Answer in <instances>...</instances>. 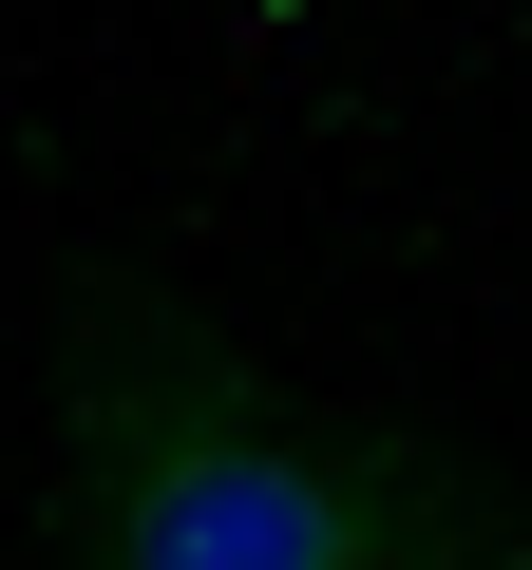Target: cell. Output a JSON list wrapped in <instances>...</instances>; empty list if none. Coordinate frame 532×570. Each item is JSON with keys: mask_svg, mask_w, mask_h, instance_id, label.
Masks as SVG:
<instances>
[{"mask_svg": "<svg viewBox=\"0 0 532 570\" xmlns=\"http://www.w3.org/2000/svg\"><path fill=\"white\" fill-rule=\"evenodd\" d=\"M58 570H532V494L418 419L286 400L190 285H58Z\"/></svg>", "mask_w": 532, "mask_h": 570, "instance_id": "obj_1", "label": "cell"}]
</instances>
